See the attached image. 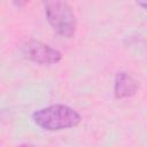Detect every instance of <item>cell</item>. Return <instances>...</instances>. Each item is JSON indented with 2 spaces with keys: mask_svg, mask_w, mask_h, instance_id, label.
Instances as JSON below:
<instances>
[{
  "mask_svg": "<svg viewBox=\"0 0 147 147\" xmlns=\"http://www.w3.org/2000/svg\"><path fill=\"white\" fill-rule=\"evenodd\" d=\"M138 5H140L142 7V9H146V7H147V2L146 1H138Z\"/></svg>",
  "mask_w": 147,
  "mask_h": 147,
  "instance_id": "5b68a950",
  "label": "cell"
},
{
  "mask_svg": "<svg viewBox=\"0 0 147 147\" xmlns=\"http://www.w3.org/2000/svg\"><path fill=\"white\" fill-rule=\"evenodd\" d=\"M22 54L25 59L38 64H56L62 60V54L59 49L34 39L23 45Z\"/></svg>",
  "mask_w": 147,
  "mask_h": 147,
  "instance_id": "3957f363",
  "label": "cell"
},
{
  "mask_svg": "<svg viewBox=\"0 0 147 147\" xmlns=\"http://www.w3.org/2000/svg\"><path fill=\"white\" fill-rule=\"evenodd\" d=\"M138 91L137 80L125 71H119L115 76L114 94L117 99H125L133 96Z\"/></svg>",
  "mask_w": 147,
  "mask_h": 147,
  "instance_id": "277c9868",
  "label": "cell"
},
{
  "mask_svg": "<svg viewBox=\"0 0 147 147\" xmlns=\"http://www.w3.org/2000/svg\"><path fill=\"white\" fill-rule=\"evenodd\" d=\"M18 147H34V146L33 145H29V144H24V145H21Z\"/></svg>",
  "mask_w": 147,
  "mask_h": 147,
  "instance_id": "8992f818",
  "label": "cell"
},
{
  "mask_svg": "<svg viewBox=\"0 0 147 147\" xmlns=\"http://www.w3.org/2000/svg\"><path fill=\"white\" fill-rule=\"evenodd\" d=\"M34 124L46 131H61L76 127L82 122V116L67 105H51L32 114Z\"/></svg>",
  "mask_w": 147,
  "mask_h": 147,
  "instance_id": "6da1fadb",
  "label": "cell"
},
{
  "mask_svg": "<svg viewBox=\"0 0 147 147\" xmlns=\"http://www.w3.org/2000/svg\"><path fill=\"white\" fill-rule=\"evenodd\" d=\"M46 18L51 28L63 38H72L77 30V20L71 6L67 1H46Z\"/></svg>",
  "mask_w": 147,
  "mask_h": 147,
  "instance_id": "7a4b0ae2",
  "label": "cell"
}]
</instances>
